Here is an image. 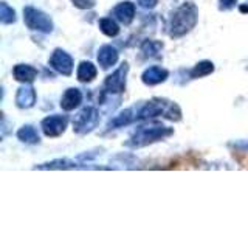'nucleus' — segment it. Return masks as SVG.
<instances>
[{
    "mask_svg": "<svg viewBox=\"0 0 248 233\" xmlns=\"http://www.w3.org/2000/svg\"><path fill=\"white\" fill-rule=\"evenodd\" d=\"M199 20V10L197 6L186 2L182 6H178L177 10L170 16L169 20V36L170 37H182L186 33L197 25Z\"/></svg>",
    "mask_w": 248,
    "mask_h": 233,
    "instance_id": "obj_1",
    "label": "nucleus"
},
{
    "mask_svg": "<svg viewBox=\"0 0 248 233\" xmlns=\"http://www.w3.org/2000/svg\"><path fill=\"white\" fill-rule=\"evenodd\" d=\"M172 134H174L172 128L163 126L161 123H149V124H144V126H140L134 132V135L126 142V146L143 148L151 143L160 142V140H165Z\"/></svg>",
    "mask_w": 248,
    "mask_h": 233,
    "instance_id": "obj_2",
    "label": "nucleus"
},
{
    "mask_svg": "<svg viewBox=\"0 0 248 233\" xmlns=\"http://www.w3.org/2000/svg\"><path fill=\"white\" fill-rule=\"evenodd\" d=\"M23 22L33 31H41V33H51L53 31L51 17L34 6H25V10H23Z\"/></svg>",
    "mask_w": 248,
    "mask_h": 233,
    "instance_id": "obj_3",
    "label": "nucleus"
},
{
    "mask_svg": "<svg viewBox=\"0 0 248 233\" xmlns=\"http://www.w3.org/2000/svg\"><path fill=\"white\" fill-rule=\"evenodd\" d=\"M98 123H99V112L96 109L92 106L82 107L73 120V131L79 135L89 134L90 131H93L98 126Z\"/></svg>",
    "mask_w": 248,
    "mask_h": 233,
    "instance_id": "obj_4",
    "label": "nucleus"
},
{
    "mask_svg": "<svg viewBox=\"0 0 248 233\" xmlns=\"http://www.w3.org/2000/svg\"><path fill=\"white\" fill-rule=\"evenodd\" d=\"M129 72V66L127 62H123V64L115 70L112 75H108L104 81V90L112 93V95H118L126 90V76Z\"/></svg>",
    "mask_w": 248,
    "mask_h": 233,
    "instance_id": "obj_5",
    "label": "nucleus"
},
{
    "mask_svg": "<svg viewBox=\"0 0 248 233\" xmlns=\"http://www.w3.org/2000/svg\"><path fill=\"white\" fill-rule=\"evenodd\" d=\"M68 124V118L65 115H50L42 120L41 128L46 137H59L64 134Z\"/></svg>",
    "mask_w": 248,
    "mask_h": 233,
    "instance_id": "obj_6",
    "label": "nucleus"
},
{
    "mask_svg": "<svg viewBox=\"0 0 248 233\" xmlns=\"http://www.w3.org/2000/svg\"><path fill=\"white\" fill-rule=\"evenodd\" d=\"M48 62H50V67L54 68L61 75L70 76L73 72V59L67 51H64L62 49L54 50Z\"/></svg>",
    "mask_w": 248,
    "mask_h": 233,
    "instance_id": "obj_7",
    "label": "nucleus"
},
{
    "mask_svg": "<svg viewBox=\"0 0 248 233\" xmlns=\"http://www.w3.org/2000/svg\"><path fill=\"white\" fill-rule=\"evenodd\" d=\"M168 104H169V101L160 100V98H154L152 101H147L144 106L140 107L138 120H149V118H155V116H158V115H165Z\"/></svg>",
    "mask_w": 248,
    "mask_h": 233,
    "instance_id": "obj_8",
    "label": "nucleus"
},
{
    "mask_svg": "<svg viewBox=\"0 0 248 233\" xmlns=\"http://www.w3.org/2000/svg\"><path fill=\"white\" fill-rule=\"evenodd\" d=\"M16 104L20 109H30L36 104V90L33 85H22L17 93H16Z\"/></svg>",
    "mask_w": 248,
    "mask_h": 233,
    "instance_id": "obj_9",
    "label": "nucleus"
},
{
    "mask_svg": "<svg viewBox=\"0 0 248 233\" xmlns=\"http://www.w3.org/2000/svg\"><path fill=\"white\" fill-rule=\"evenodd\" d=\"M113 16L124 25H130L132 20L135 19V5L132 2H121L113 8Z\"/></svg>",
    "mask_w": 248,
    "mask_h": 233,
    "instance_id": "obj_10",
    "label": "nucleus"
},
{
    "mask_svg": "<svg viewBox=\"0 0 248 233\" xmlns=\"http://www.w3.org/2000/svg\"><path fill=\"white\" fill-rule=\"evenodd\" d=\"M138 111L140 109L137 107H129L126 111H123L120 115H116L115 118H112L107 124V129H118V128H123V126H127L129 123H132L134 120H138Z\"/></svg>",
    "mask_w": 248,
    "mask_h": 233,
    "instance_id": "obj_11",
    "label": "nucleus"
},
{
    "mask_svg": "<svg viewBox=\"0 0 248 233\" xmlns=\"http://www.w3.org/2000/svg\"><path fill=\"white\" fill-rule=\"evenodd\" d=\"M169 76V72L166 68L154 66L144 70V73L141 75V80L146 85H157L163 81H166V78Z\"/></svg>",
    "mask_w": 248,
    "mask_h": 233,
    "instance_id": "obj_12",
    "label": "nucleus"
},
{
    "mask_svg": "<svg viewBox=\"0 0 248 233\" xmlns=\"http://www.w3.org/2000/svg\"><path fill=\"white\" fill-rule=\"evenodd\" d=\"M118 62V51H116L115 47L112 45H103L98 51V64L101 68H110Z\"/></svg>",
    "mask_w": 248,
    "mask_h": 233,
    "instance_id": "obj_13",
    "label": "nucleus"
},
{
    "mask_svg": "<svg viewBox=\"0 0 248 233\" xmlns=\"http://www.w3.org/2000/svg\"><path fill=\"white\" fill-rule=\"evenodd\" d=\"M82 101V92L76 87H70L64 92V95L61 98V107L64 111H73Z\"/></svg>",
    "mask_w": 248,
    "mask_h": 233,
    "instance_id": "obj_14",
    "label": "nucleus"
},
{
    "mask_svg": "<svg viewBox=\"0 0 248 233\" xmlns=\"http://www.w3.org/2000/svg\"><path fill=\"white\" fill-rule=\"evenodd\" d=\"M13 75L16 81L23 84H31L37 78V70L28 64H17L13 68Z\"/></svg>",
    "mask_w": 248,
    "mask_h": 233,
    "instance_id": "obj_15",
    "label": "nucleus"
},
{
    "mask_svg": "<svg viewBox=\"0 0 248 233\" xmlns=\"http://www.w3.org/2000/svg\"><path fill=\"white\" fill-rule=\"evenodd\" d=\"M96 73H98L96 67L93 66L92 62L84 61L79 64V67H78L76 76H78V80H79L81 83H92L96 78Z\"/></svg>",
    "mask_w": 248,
    "mask_h": 233,
    "instance_id": "obj_16",
    "label": "nucleus"
},
{
    "mask_svg": "<svg viewBox=\"0 0 248 233\" xmlns=\"http://www.w3.org/2000/svg\"><path fill=\"white\" fill-rule=\"evenodd\" d=\"M78 162L70 160V159H56L53 162L44 163V165H37L36 169H73L78 168Z\"/></svg>",
    "mask_w": 248,
    "mask_h": 233,
    "instance_id": "obj_17",
    "label": "nucleus"
},
{
    "mask_svg": "<svg viewBox=\"0 0 248 233\" xmlns=\"http://www.w3.org/2000/svg\"><path fill=\"white\" fill-rule=\"evenodd\" d=\"M17 138L23 143H39V142H41L36 128L31 126V124H25V126H22L17 131Z\"/></svg>",
    "mask_w": 248,
    "mask_h": 233,
    "instance_id": "obj_18",
    "label": "nucleus"
},
{
    "mask_svg": "<svg viewBox=\"0 0 248 233\" xmlns=\"http://www.w3.org/2000/svg\"><path fill=\"white\" fill-rule=\"evenodd\" d=\"M99 30L103 31V33L108 37H115L118 36L120 33V27L118 23H116L112 17H104L99 20Z\"/></svg>",
    "mask_w": 248,
    "mask_h": 233,
    "instance_id": "obj_19",
    "label": "nucleus"
},
{
    "mask_svg": "<svg viewBox=\"0 0 248 233\" xmlns=\"http://www.w3.org/2000/svg\"><path fill=\"white\" fill-rule=\"evenodd\" d=\"M214 72V64L211 61H202L191 70V78H203Z\"/></svg>",
    "mask_w": 248,
    "mask_h": 233,
    "instance_id": "obj_20",
    "label": "nucleus"
},
{
    "mask_svg": "<svg viewBox=\"0 0 248 233\" xmlns=\"http://www.w3.org/2000/svg\"><path fill=\"white\" fill-rule=\"evenodd\" d=\"M163 49V44L157 41H144L141 45V53L144 58H155Z\"/></svg>",
    "mask_w": 248,
    "mask_h": 233,
    "instance_id": "obj_21",
    "label": "nucleus"
},
{
    "mask_svg": "<svg viewBox=\"0 0 248 233\" xmlns=\"http://www.w3.org/2000/svg\"><path fill=\"white\" fill-rule=\"evenodd\" d=\"M0 22L3 25H10V23L16 22V11L6 2L0 3Z\"/></svg>",
    "mask_w": 248,
    "mask_h": 233,
    "instance_id": "obj_22",
    "label": "nucleus"
},
{
    "mask_svg": "<svg viewBox=\"0 0 248 233\" xmlns=\"http://www.w3.org/2000/svg\"><path fill=\"white\" fill-rule=\"evenodd\" d=\"M72 2L79 10H90L96 5V0H72Z\"/></svg>",
    "mask_w": 248,
    "mask_h": 233,
    "instance_id": "obj_23",
    "label": "nucleus"
},
{
    "mask_svg": "<svg viewBox=\"0 0 248 233\" xmlns=\"http://www.w3.org/2000/svg\"><path fill=\"white\" fill-rule=\"evenodd\" d=\"M237 0H219V10L220 11H228L231 8H234Z\"/></svg>",
    "mask_w": 248,
    "mask_h": 233,
    "instance_id": "obj_24",
    "label": "nucleus"
},
{
    "mask_svg": "<svg viewBox=\"0 0 248 233\" xmlns=\"http://www.w3.org/2000/svg\"><path fill=\"white\" fill-rule=\"evenodd\" d=\"M137 2L141 5L143 8H147V10H152V8L157 6L158 0H137Z\"/></svg>",
    "mask_w": 248,
    "mask_h": 233,
    "instance_id": "obj_25",
    "label": "nucleus"
},
{
    "mask_svg": "<svg viewBox=\"0 0 248 233\" xmlns=\"http://www.w3.org/2000/svg\"><path fill=\"white\" fill-rule=\"evenodd\" d=\"M240 11H242V13H248V5L240 6Z\"/></svg>",
    "mask_w": 248,
    "mask_h": 233,
    "instance_id": "obj_26",
    "label": "nucleus"
}]
</instances>
